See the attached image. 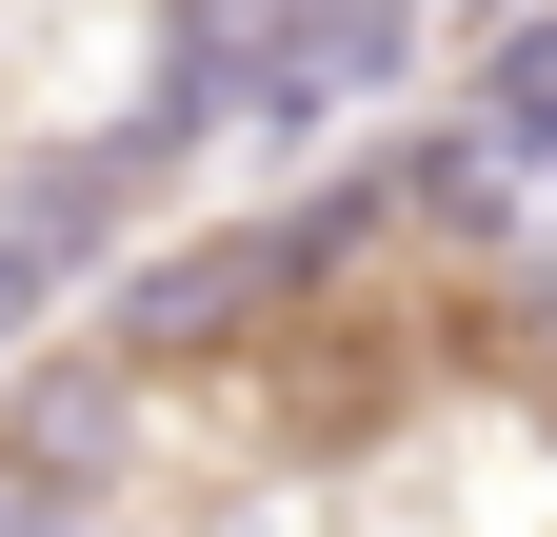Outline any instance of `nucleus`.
<instances>
[{"label": "nucleus", "mask_w": 557, "mask_h": 537, "mask_svg": "<svg viewBox=\"0 0 557 537\" xmlns=\"http://www.w3.org/2000/svg\"><path fill=\"white\" fill-rule=\"evenodd\" d=\"M398 220L418 239H518V160L478 120H438V140H398Z\"/></svg>", "instance_id": "7ed1b4c3"}, {"label": "nucleus", "mask_w": 557, "mask_h": 537, "mask_svg": "<svg viewBox=\"0 0 557 537\" xmlns=\"http://www.w3.org/2000/svg\"><path fill=\"white\" fill-rule=\"evenodd\" d=\"M458 120H478L498 160H557V21H518L498 60H478V100H458Z\"/></svg>", "instance_id": "20e7f679"}, {"label": "nucleus", "mask_w": 557, "mask_h": 537, "mask_svg": "<svg viewBox=\"0 0 557 537\" xmlns=\"http://www.w3.org/2000/svg\"><path fill=\"white\" fill-rule=\"evenodd\" d=\"M259 299H299V239H278V220L180 239L160 279H120V339H220V319H259Z\"/></svg>", "instance_id": "f257e3e1"}, {"label": "nucleus", "mask_w": 557, "mask_h": 537, "mask_svg": "<svg viewBox=\"0 0 557 537\" xmlns=\"http://www.w3.org/2000/svg\"><path fill=\"white\" fill-rule=\"evenodd\" d=\"M0 537H21V498H0Z\"/></svg>", "instance_id": "39448f33"}, {"label": "nucleus", "mask_w": 557, "mask_h": 537, "mask_svg": "<svg viewBox=\"0 0 557 537\" xmlns=\"http://www.w3.org/2000/svg\"><path fill=\"white\" fill-rule=\"evenodd\" d=\"M81 259H100V199H81V179L40 160L21 199H0V359H21V319H40L60 279H81Z\"/></svg>", "instance_id": "f03ea898"}]
</instances>
